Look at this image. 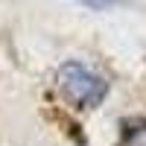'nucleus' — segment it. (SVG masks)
I'll use <instances>...</instances> for the list:
<instances>
[{"mask_svg":"<svg viewBox=\"0 0 146 146\" xmlns=\"http://www.w3.org/2000/svg\"><path fill=\"white\" fill-rule=\"evenodd\" d=\"M120 146H146V117H131L123 123Z\"/></svg>","mask_w":146,"mask_h":146,"instance_id":"obj_2","label":"nucleus"},{"mask_svg":"<svg viewBox=\"0 0 146 146\" xmlns=\"http://www.w3.org/2000/svg\"><path fill=\"white\" fill-rule=\"evenodd\" d=\"M56 82L64 100L76 108H96L108 94V82L82 62H64L56 73Z\"/></svg>","mask_w":146,"mask_h":146,"instance_id":"obj_1","label":"nucleus"},{"mask_svg":"<svg viewBox=\"0 0 146 146\" xmlns=\"http://www.w3.org/2000/svg\"><path fill=\"white\" fill-rule=\"evenodd\" d=\"M85 3H91V6H105V3H111V0H85Z\"/></svg>","mask_w":146,"mask_h":146,"instance_id":"obj_3","label":"nucleus"}]
</instances>
